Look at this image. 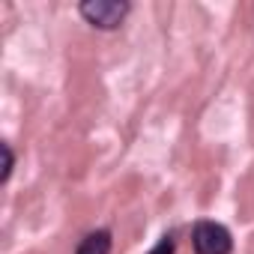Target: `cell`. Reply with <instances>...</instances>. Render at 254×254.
Returning <instances> with one entry per match:
<instances>
[{
    "instance_id": "cell-1",
    "label": "cell",
    "mask_w": 254,
    "mask_h": 254,
    "mask_svg": "<svg viewBox=\"0 0 254 254\" xmlns=\"http://www.w3.org/2000/svg\"><path fill=\"white\" fill-rule=\"evenodd\" d=\"M129 9L132 6L126 3V0H84V3L78 6L81 18L90 27H96V30H117L126 21Z\"/></svg>"
},
{
    "instance_id": "cell-2",
    "label": "cell",
    "mask_w": 254,
    "mask_h": 254,
    "mask_svg": "<svg viewBox=\"0 0 254 254\" xmlns=\"http://www.w3.org/2000/svg\"><path fill=\"white\" fill-rule=\"evenodd\" d=\"M191 245H194V254H230L233 236L218 221H197L191 227Z\"/></svg>"
},
{
    "instance_id": "cell-3",
    "label": "cell",
    "mask_w": 254,
    "mask_h": 254,
    "mask_svg": "<svg viewBox=\"0 0 254 254\" xmlns=\"http://www.w3.org/2000/svg\"><path fill=\"white\" fill-rule=\"evenodd\" d=\"M75 254H111V230H93L81 239Z\"/></svg>"
},
{
    "instance_id": "cell-5",
    "label": "cell",
    "mask_w": 254,
    "mask_h": 254,
    "mask_svg": "<svg viewBox=\"0 0 254 254\" xmlns=\"http://www.w3.org/2000/svg\"><path fill=\"white\" fill-rule=\"evenodd\" d=\"M174 251H177V239H174V233H165L150 254H174Z\"/></svg>"
},
{
    "instance_id": "cell-4",
    "label": "cell",
    "mask_w": 254,
    "mask_h": 254,
    "mask_svg": "<svg viewBox=\"0 0 254 254\" xmlns=\"http://www.w3.org/2000/svg\"><path fill=\"white\" fill-rule=\"evenodd\" d=\"M0 153H3V171H0V183H9L12 168H15V156H12V147H9L6 141L0 144Z\"/></svg>"
}]
</instances>
